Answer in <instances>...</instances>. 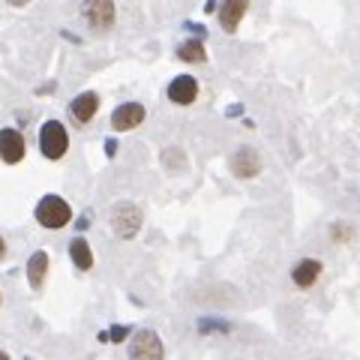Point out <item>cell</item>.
Wrapping results in <instances>:
<instances>
[{
    "instance_id": "cell-1",
    "label": "cell",
    "mask_w": 360,
    "mask_h": 360,
    "mask_svg": "<svg viewBox=\"0 0 360 360\" xmlns=\"http://www.w3.org/2000/svg\"><path fill=\"white\" fill-rule=\"evenodd\" d=\"M141 222H144L141 207L132 205V201H117L115 210H111V229L123 240H132L141 231Z\"/></svg>"
},
{
    "instance_id": "cell-2",
    "label": "cell",
    "mask_w": 360,
    "mask_h": 360,
    "mask_svg": "<svg viewBox=\"0 0 360 360\" xmlns=\"http://www.w3.org/2000/svg\"><path fill=\"white\" fill-rule=\"evenodd\" d=\"M37 222L42 229H63L72 222V207L60 195H45L37 205Z\"/></svg>"
},
{
    "instance_id": "cell-3",
    "label": "cell",
    "mask_w": 360,
    "mask_h": 360,
    "mask_svg": "<svg viewBox=\"0 0 360 360\" xmlns=\"http://www.w3.org/2000/svg\"><path fill=\"white\" fill-rule=\"evenodd\" d=\"M39 150L45 160H60V156L70 150V135L60 120H45L39 129Z\"/></svg>"
},
{
    "instance_id": "cell-4",
    "label": "cell",
    "mask_w": 360,
    "mask_h": 360,
    "mask_svg": "<svg viewBox=\"0 0 360 360\" xmlns=\"http://www.w3.org/2000/svg\"><path fill=\"white\" fill-rule=\"evenodd\" d=\"M82 18H84V25L96 33L111 30V25H115V18H117L115 0H82Z\"/></svg>"
},
{
    "instance_id": "cell-5",
    "label": "cell",
    "mask_w": 360,
    "mask_h": 360,
    "mask_svg": "<svg viewBox=\"0 0 360 360\" xmlns=\"http://www.w3.org/2000/svg\"><path fill=\"white\" fill-rule=\"evenodd\" d=\"M165 348L156 330H139L129 342V360H162Z\"/></svg>"
},
{
    "instance_id": "cell-6",
    "label": "cell",
    "mask_w": 360,
    "mask_h": 360,
    "mask_svg": "<svg viewBox=\"0 0 360 360\" xmlns=\"http://www.w3.org/2000/svg\"><path fill=\"white\" fill-rule=\"evenodd\" d=\"M25 153H27L25 135L18 129H0V160L6 165H15V162L25 160Z\"/></svg>"
},
{
    "instance_id": "cell-7",
    "label": "cell",
    "mask_w": 360,
    "mask_h": 360,
    "mask_svg": "<svg viewBox=\"0 0 360 360\" xmlns=\"http://www.w3.org/2000/svg\"><path fill=\"white\" fill-rule=\"evenodd\" d=\"M144 117H148V111H144L141 103H123L115 108V115H111V127L117 132H129L135 127H141Z\"/></svg>"
},
{
    "instance_id": "cell-8",
    "label": "cell",
    "mask_w": 360,
    "mask_h": 360,
    "mask_svg": "<svg viewBox=\"0 0 360 360\" xmlns=\"http://www.w3.org/2000/svg\"><path fill=\"white\" fill-rule=\"evenodd\" d=\"M229 165H231V174L234 177L250 180V177H255L258 172H262V156H258L252 148H240V150L231 153Z\"/></svg>"
},
{
    "instance_id": "cell-9",
    "label": "cell",
    "mask_w": 360,
    "mask_h": 360,
    "mask_svg": "<svg viewBox=\"0 0 360 360\" xmlns=\"http://www.w3.org/2000/svg\"><path fill=\"white\" fill-rule=\"evenodd\" d=\"M168 99H172L174 105H193L198 99V82L193 75L172 78V84H168Z\"/></svg>"
},
{
    "instance_id": "cell-10",
    "label": "cell",
    "mask_w": 360,
    "mask_h": 360,
    "mask_svg": "<svg viewBox=\"0 0 360 360\" xmlns=\"http://www.w3.org/2000/svg\"><path fill=\"white\" fill-rule=\"evenodd\" d=\"M246 9H250V0H222L219 4V27L225 33H234L240 27Z\"/></svg>"
},
{
    "instance_id": "cell-11",
    "label": "cell",
    "mask_w": 360,
    "mask_h": 360,
    "mask_svg": "<svg viewBox=\"0 0 360 360\" xmlns=\"http://www.w3.org/2000/svg\"><path fill=\"white\" fill-rule=\"evenodd\" d=\"M70 111L78 123H90L94 115L99 111V94L96 90H84V94H78L72 103H70Z\"/></svg>"
},
{
    "instance_id": "cell-12",
    "label": "cell",
    "mask_w": 360,
    "mask_h": 360,
    "mask_svg": "<svg viewBox=\"0 0 360 360\" xmlns=\"http://www.w3.org/2000/svg\"><path fill=\"white\" fill-rule=\"evenodd\" d=\"M319 276H321V262H315V258H303V262H297L295 270H291V283L297 288H312L319 283Z\"/></svg>"
},
{
    "instance_id": "cell-13",
    "label": "cell",
    "mask_w": 360,
    "mask_h": 360,
    "mask_svg": "<svg viewBox=\"0 0 360 360\" xmlns=\"http://www.w3.org/2000/svg\"><path fill=\"white\" fill-rule=\"evenodd\" d=\"M49 252L45 250H37L30 258H27V283H30V288H39L42 285V279H45V274H49Z\"/></svg>"
},
{
    "instance_id": "cell-14",
    "label": "cell",
    "mask_w": 360,
    "mask_h": 360,
    "mask_svg": "<svg viewBox=\"0 0 360 360\" xmlns=\"http://www.w3.org/2000/svg\"><path fill=\"white\" fill-rule=\"evenodd\" d=\"M70 258H72V264L78 267V270H90L94 267V250H90V243L78 234V238H72V243H70Z\"/></svg>"
},
{
    "instance_id": "cell-15",
    "label": "cell",
    "mask_w": 360,
    "mask_h": 360,
    "mask_svg": "<svg viewBox=\"0 0 360 360\" xmlns=\"http://www.w3.org/2000/svg\"><path fill=\"white\" fill-rule=\"evenodd\" d=\"M177 58L184 63H205L207 60V51H205V42L201 39H186L177 45Z\"/></svg>"
},
{
    "instance_id": "cell-16",
    "label": "cell",
    "mask_w": 360,
    "mask_h": 360,
    "mask_svg": "<svg viewBox=\"0 0 360 360\" xmlns=\"http://www.w3.org/2000/svg\"><path fill=\"white\" fill-rule=\"evenodd\" d=\"M129 330H132L129 324H115V328L108 330V342H123L129 336Z\"/></svg>"
},
{
    "instance_id": "cell-17",
    "label": "cell",
    "mask_w": 360,
    "mask_h": 360,
    "mask_svg": "<svg viewBox=\"0 0 360 360\" xmlns=\"http://www.w3.org/2000/svg\"><path fill=\"white\" fill-rule=\"evenodd\" d=\"M333 238L336 240H348V238H352V229H348V225H333Z\"/></svg>"
},
{
    "instance_id": "cell-18",
    "label": "cell",
    "mask_w": 360,
    "mask_h": 360,
    "mask_svg": "<svg viewBox=\"0 0 360 360\" xmlns=\"http://www.w3.org/2000/svg\"><path fill=\"white\" fill-rule=\"evenodd\" d=\"M115 153H117V141L108 139V141H105V156H115Z\"/></svg>"
},
{
    "instance_id": "cell-19",
    "label": "cell",
    "mask_w": 360,
    "mask_h": 360,
    "mask_svg": "<svg viewBox=\"0 0 360 360\" xmlns=\"http://www.w3.org/2000/svg\"><path fill=\"white\" fill-rule=\"evenodd\" d=\"M37 94H39V96H49V94H54V82H51V84H42V87L37 90Z\"/></svg>"
},
{
    "instance_id": "cell-20",
    "label": "cell",
    "mask_w": 360,
    "mask_h": 360,
    "mask_svg": "<svg viewBox=\"0 0 360 360\" xmlns=\"http://www.w3.org/2000/svg\"><path fill=\"white\" fill-rule=\"evenodd\" d=\"M87 225H90V213H84V217H82V219H78V231H84V229H87Z\"/></svg>"
},
{
    "instance_id": "cell-21",
    "label": "cell",
    "mask_w": 360,
    "mask_h": 360,
    "mask_svg": "<svg viewBox=\"0 0 360 360\" xmlns=\"http://www.w3.org/2000/svg\"><path fill=\"white\" fill-rule=\"evenodd\" d=\"M240 111H243V105H231L229 108V117H240Z\"/></svg>"
},
{
    "instance_id": "cell-22",
    "label": "cell",
    "mask_w": 360,
    "mask_h": 360,
    "mask_svg": "<svg viewBox=\"0 0 360 360\" xmlns=\"http://www.w3.org/2000/svg\"><path fill=\"white\" fill-rule=\"evenodd\" d=\"M186 30H193V33H198V37H205V27H201V25H186Z\"/></svg>"
},
{
    "instance_id": "cell-23",
    "label": "cell",
    "mask_w": 360,
    "mask_h": 360,
    "mask_svg": "<svg viewBox=\"0 0 360 360\" xmlns=\"http://www.w3.org/2000/svg\"><path fill=\"white\" fill-rule=\"evenodd\" d=\"M6 4H9V6H27L30 0H6Z\"/></svg>"
},
{
    "instance_id": "cell-24",
    "label": "cell",
    "mask_w": 360,
    "mask_h": 360,
    "mask_svg": "<svg viewBox=\"0 0 360 360\" xmlns=\"http://www.w3.org/2000/svg\"><path fill=\"white\" fill-rule=\"evenodd\" d=\"M213 9H217V0H207V4H205V13H213Z\"/></svg>"
},
{
    "instance_id": "cell-25",
    "label": "cell",
    "mask_w": 360,
    "mask_h": 360,
    "mask_svg": "<svg viewBox=\"0 0 360 360\" xmlns=\"http://www.w3.org/2000/svg\"><path fill=\"white\" fill-rule=\"evenodd\" d=\"M6 255V243H4V238H0V258Z\"/></svg>"
},
{
    "instance_id": "cell-26",
    "label": "cell",
    "mask_w": 360,
    "mask_h": 360,
    "mask_svg": "<svg viewBox=\"0 0 360 360\" xmlns=\"http://www.w3.org/2000/svg\"><path fill=\"white\" fill-rule=\"evenodd\" d=\"M0 360H13V357H9L6 352H0Z\"/></svg>"
}]
</instances>
